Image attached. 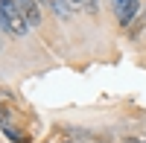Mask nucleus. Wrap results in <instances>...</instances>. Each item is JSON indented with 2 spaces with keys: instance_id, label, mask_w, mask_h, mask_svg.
<instances>
[{
  "instance_id": "1",
  "label": "nucleus",
  "mask_w": 146,
  "mask_h": 143,
  "mask_svg": "<svg viewBox=\"0 0 146 143\" xmlns=\"http://www.w3.org/2000/svg\"><path fill=\"white\" fill-rule=\"evenodd\" d=\"M0 29H6L9 35H15V38L29 32V23L23 18L18 0H0Z\"/></svg>"
},
{
  "instance_id": "2",
  "label": "nucleus",
  "mask_w": 146,
  "mask_h": 143,
  "mask_svg": "<svg viewBox=\"0 0 146 143\" xmlns=\"http://www.w3.org/2000/svg\"><path fill=\"white\" fill-rule=\"evenodd\" d=\"M111 9H114L117 21L123 23V26H129V23L137 18V12H140V0H111Z\"/></svg>"
},
{
  "instance_id": "3",
  "label": "nucleus",
  "mask_w": 146,
  "mask_h": 143,
  "mask_svg": "<svg viewBox=\"0 0 146 143\" xmlns=\"http://www.w3.org/2000/svg\"><path fill=\"white\" fill-rule=\"evenodd\" d=\"M18 6L23 12V18H27L29 29H38L41 26V6H38V0H18Z\"/></svg>"
},
{
  "instance_id": "4",
  "label": "nucleus",
  "mask_w": 146,
  "mask_h": 143,
  "mask_svg": "<svg viewBox=\"0 0 146 143\" xmlns=\"http://www.w3.org/2000/svg\"><path fill=\"white\" fill-rule=\"evenodd\" d=\"M3 120H6V114H3V111H0V123H3Z\"/></svg>"
},
{
  "instance_id": "5",
  "label": "nucleus",
  "mask_w": 146,
  "mask_h": 143,
  "mask_svg": "<svg viewBox=\"0 0 146 143\" xmlns=\"http://www.w3.org/2000/svg\"><path fill=\"white\" fill-rule=\"evenodd\" d=\"M131 143H146V140H131Z\"/></svg>"
}]
</instances>
